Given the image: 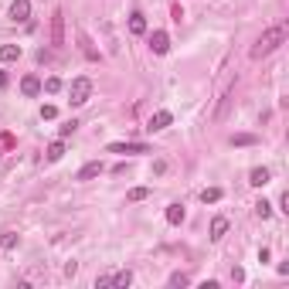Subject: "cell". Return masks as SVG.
Returning a JSON list of instances; mask_svg holds the SVG:
<instances>
[{
	"label": "cell",
	"mask_w": 289,
	"mask_h": 289,
	"mask_svg": "<svg viewBox=\"0 0 289 289\" xmlns=\"http://www.w3.org/2000/svg\"><path fill=\"white\" fill-rule=\"evenodd\" d=\"M282 41H286V24H276V27H269L266 34H262V38H259L255 45H252V58H266V55H272V51H276L279 45H282Z\"/></svg>",
	"instance_id": "6da1fadb"
},
{
	"label": "cell",
	"mask_w": 289,
	"mask_h": 289,
	"mask_svg": "<svg viewBox=\"0 0 289 289\" xmlns=\"http://www.w3.org/2000/svg\"><path fill=\"white\" fill-rule=\"evenodd\" d=\"M89 99H92V78L78 75L75 82H72V89H68V102H72V106H85Z\"/></svg>",
	"instance_id": "7a4b0ae2"
},
{
	"label": "cell",
	"mask_w": 289,
	"mask_h": 289,
	"mask_svg": "<svg viewBox=\"0 0 289 289\" xmlns=\"http://www.w3.org/2000/svg\"><path fill=\"white\" fill-rule=\"evenodd\" d=\"M51 45H55V48L65 45V14H61V11L51 14Z\"/></svg>",
	"instance_id": "3957f363"
},
{
	"label": "cell",
	"mask_w": 289,
	"mask_h": 289,
	"mask_svg": "<svg viewBox=\"0 0 289 289\" xmlns=\"http://www.w3.org/2000/svg\"><path fill=\"white\" fill-rule=\"evenodd\" d=\"M31 17V0H14L11 4V21L14 24H24Z\"/></svg>",
	"instance_id": "277c9868"
},
{
	"label": "cell",
	"mask_w": 289,
	"mask_h": 289,
	"mask_svg": "<svg viewBox=\"0 0 289 289\" xmlns=\"http://www.w3.org/2000/svg\"><path fill=\"white\" fill-rule=\"evenodd\" d=\"M170 122H174V116H170L167 109H160V112L150 116V126H146V130H150V133H160V130H167Z\"/></svg>",
	"instance_id": "5b68a950"
},
{
	"label": "cell",
	"mask_w": 289,
	"mask_h": 289,
	"mask_svg": "<svg viewBox=\"0 0 289 289\" xmlns=\"http://www.w3.org/2000/svg\"><path fill=\"white\" fill-rule=\"evenodd\" d=\"M150 48H153V55H167V51H170L167 31H153V34H150Z\"/></svg>",
	"instance_id": "8992f818"
},
{
	"label": "cell",
	"mask_w": 289,
	"mask_h": 289,
	"mask_svg": "<svg viewBox=\"0 0 289 289\" xmlns=\"http://www.w3.org/2000/svg\"><path fill=\"white\" fill-rule=\"evenodd\" d=\"M21 92L27 95V99H38V95H41V78L38 75H24L21 78Z\"/></svg>",
	"instance_id": "52a82bcc"
},
{
	"label": "cell",
	"mask_w": 289,
	"mask_h": 289,
	"mask_svg": "<svg viewBox=\"0 0 289 289\" xmlns=\"http://www.w3.org/2000/svg\"><path fill=\"white\" fill-rule=\"evenodd\" d=\"M109 153H150L146 143H109Z\"/></svg>",
	"instance_id": "ba28073f"
},
{
	"label": "cell",
	"mask_w": 289,
	"mask_h": 289,
	"mask_svg": "<svg viewBox=\"0 0 289 289\" xmlns=\"http://www.w3.org/2000/svg\"><path fill=\"white\" fill-rule=\"evenodd\" d=\"M102 170H106V167H102V160H92V164H85V167L78 170V177H75V180H92V177H99Z\"/></svg>",
	"instance_id": "9c48e42d"
},
{
	"label": "cell",
	"mask_w": 289,
	"mask_h": 289,
	"mask_svg": "<svg viewBox=\"0 0 289 289\" xmlns=\"http://www.w3.org/2000/svg\"><path fill=\"white\" fill-rule=\"evenodd\" d=\"M224 232H228V218H224V214H218V218L211 221V242H221Z\"/></svg>",
	"instance_id": "30bf717a"
},
{
	"label": "cell",
	"mask_w": 289,
	"mask_h": 289,
	"mask_svg": "<svg viewBox=\"0 0 289 289\" xmlns=\"http://www.w3.org/2000/svg\"><path fill=\"white\" fill-rule=\"evenodd\" d=\"M269 177H272V174H269L266 167H255L252 174H248V184H252V187H266V184H269Z\"/></svg>",
	"instance_id": "8fae6325"
},
{
	"label": "cell",
	"mask_w": 289,
	"mask_h": 289,
	"mask_svg": "<svg viewBox=\"0 0 289 289\" xmlns=\"http://www.w3.org/2000/svg\"><path fill=\"white\" fill-rule=\"evenodd\" d=\"M130 34H136V38H140V34H146V17H143L140 11L130 14Z\"/></svg>",
	"instance_id": "7c38bea8"
},
{
	"label": "cell",
	"mask_w": 289,
	"mask_h": 289,
	"mask_svg": "<svg viewBox=\"0 0 289 289\" xmlns=\"http://www.w3.org/2000/svg\"><path fill=\"white\" fill-rule=\"evenodd\" d=\"M184 218H187L184 204H167V221H170V224H180Z\"/></svg>",
	"instance_id": "4fadbf2b"
},
{
	"label": "cell",
	"mask_w": 289,
	"mask_h": 289,
	"mask_svg": "<svg viewBox=\"0 0 289 289\" xmlns=\"http://www.w3.org/2000/svg\"><path fill=\"white\" fill-rule=\"evenodd\" d=\"M232 99H235V92H224V95H221V106H218V112H214V122H221L224 116H228V109H232Z\"/></svg>",
	"instance_id": "5bb4252c"
},
{
	"label": "cell",
	"mask_w": 289,
	"mask_h": 289,
	"mask_svg": "<svg viewBox=\"0 0 289 289\" xmlns=\"http://www.w3.org/2000/svg\"><path fill=\"white\" fill-rule=\"evenodd\" d=\"M21 58V45H0V61H17Z\"/></svg>",
	"instance_id": "9a60e30c"
},
{
	"label": "cell",
	"mask_w": 289,
	"mask_h": 289,
	"mask_svg": "<svg viewBox=\"0 0 289 289\" xmlns=\"http://www.w3.org/2000/svg\"><path fill=\"white\" fill-rule=\"evenodd\" d=\"M61 156H65V143H61V140H55V143L48 146V164H58Z\"/></svg>",
	"instance_id": "2e32d148"
},
{
	"label": "cell",
	"mask_w": 289,
	"mask_h": 289,
	"mask_svg": "<svg viewBox=\"0 0 289 289\" xmlns=\"http://www.w3.org/2000/svg\"><path fill=\"white\" fill-rule=\"evenodd\" d=\"M130 282H133V272H130V269H122V272L112 276V286H116V289H126Z\"/></svg>",
	"instance_id": "e0dca14e"
},
{
	"label": "cell",
	"mask_w": 289,
	"mask_h": 289,
	"mask_svg": "<svg viewBox=\"0 0 289 289\" xmlns=\"http://www.w3.org/2000/svg\"><path fill=\"white\" fill-rule=\"evenodd\" d=\"M0 248H4V252L17 248V232H0Z\"/></svg>",
	"instance_id": "ac0fdd59"
},
{
	"label": "cell",
	"mask_w": 289,
	"mask_h": 289,
	"mask_svg": "<svg viewBox=\"0 0 289 289\" xmlns=\"http://www.w3.org/2000/svg\"><path fill=\"white\" fill-rule=\"evenodd\" d=\"M201 201H204V204H218V201H221V187H208V190H201Z\"/></svg>",
	"instance_id": "d6986e66"
},
{
	"label": "cell",
	"mask_w": 289,
	"mask_h": 289,
	"mask_svg": "<svg viewBox=\"0 0 289 289\" xmlns=\"http://www.w3.org/2000/svg\"><path fill=\"white\" fill-rule=\"evenodd\" d=\"M41 92H48V95H55V92H61V78L51 75L48 82H41Z\"/></svg>",
	"instance_id": "ffe728a7"
},
{
	"label": "cell",
	"mask_w": 289,
	"mask_h": 289,
	"mask_svg": "<svg viewBox=\"0 0 289 289\" xmlns=\"http://www.w3.org/2000/svg\"><path fill=\"white\" fill-rule=\"evenodd\" d=\"M232 143H235V146H255V143H259V136H252V133H238V136H232Z\"/></svg>",
	"instance_id": "44dd1931"
},
{
	"label": "cell",
	"mask_w": 289,
	"mask_h": 289,
	"mask_svg": "<svg viewBox=\"0 0 289 289\" xmlns=\"http://www.w3.org/2000/svg\"><path fill=\"white\" fill-rule=\"evenodd\" d=\"M255 214L262 218V221H266L269 214H272V204H269V201H259V204H255Z\"/></svg>",
	"instance_id": "7402d4cb"
},
{
	"label": "cell",
	"mask_w": 289,
	"mask_h": 289,
	"mask_svg": "<svg viewBox=\"0 0 289 289\" xmlns=\"http://www.w3.org/2000/svg\"><path fill=\"white\" fill-rule=\"evenodd\" d=\"M150 198V187H133L130 190V201H146Z\"/></svg>",
	"instance_id": "603a6c76"
},
{
	"label": "cell",
	"mask_w": 289,
	"mask_h": 289,
	"mask_svg": "<svg viewBox=\"0 0 289 289\" xmlns=\"http://www.w3.org/2000/svg\"><path fill=\"white\" fill-rule=\"evenodd\" d=\"M167 282H170V286H187L190 279H187V276H184V272H174V276H170V279H167Z\"/></svg>",
	"instance_id": "cb8c5ba5"
},
{
	"label": "cell",
	"mask_w": 289,
	"mask_h": 289,
	"mask_svg": "<svg viewBox=\"0 0 289 289\" xmlns=\"http://www.w3.org/2000/svg\"><path fill=\"white\" fill-rule=\"evenodd\" d=\"M75 126H78L75 119H72V122H65V126H61V130H58V133H61V140H65V136H72V133H75Z\"/></svg>",
	"instance_id": "d4e9b609"
},
{
	"label": "cell",
	"mask_w": 289,
	"mask_h": 289,
	"mask_svg": "<svg viewBox=\"0 0 289 289\" xmlns=\"http://www.w3.org/2000/svg\"><path fill=\"white\" fill-rule=\"evenodd\" d=\"M55 116H58L55 106H41V119H55Z\"/></svg>",
	"instance_id": "484cf974"
},
{
	"label": "cell",
	"mask_w": 289,
	"mask_h": 289,
	"mask_svg": "<svg viewBox=\"0 0 289 289\" xmlns=\"http://www.w3.org/2000/svg\"><path fill=\"white\" fill-rule=\"evenodd\" d=\"M106 286H112V276H99L95 279V289H106Z\"/></svg>",
	"instance_id": "4316f807"
},
{
	"label": "cell",
	"mask_w": 289,
	"mask_h": 289,
	"mask_svg": "<svg viewBox=\"0 0 289 289\" xmlns=\"http://www.w3.org/2000/svg\"><path fill=\"white\" fill-rule=\"evenodd\" d=\"M279 211H289V194H286V190L279 194Z\"/></svg>",
	"instance_id": "83f0119b"
},
{
	"label": "cell",
	"mask_w": 289,
	"mask_h": 289,
	"mask_svg": "<svg viewBox=\"0 0 289 289\" xmlns=\"http://www.w3.org/2000/svg\"><path fill=\"white\" fill-rule=\"evenodd\" d=\"M4 85H7V75H4V72H0V89H4Z\"/></svg>",
	"instance_id": "f1b7e54d"
}]
</instances>
